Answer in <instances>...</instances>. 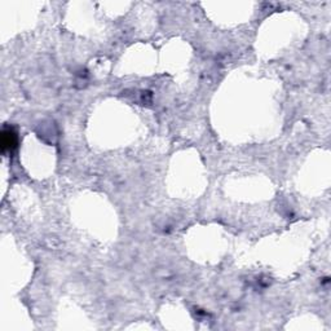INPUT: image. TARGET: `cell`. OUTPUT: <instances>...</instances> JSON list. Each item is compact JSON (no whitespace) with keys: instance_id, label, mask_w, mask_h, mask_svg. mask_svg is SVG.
<instances>
[{"instance_id":"6da1fadb","label":"cell","mask_w":331,"mask_h":331,"mask_svg":"<svg viewBox=\"0 0 331 331\" xmlns=\"http://www.w3.org/2000/svg\"><path fill=\"white\" fill-rule=\"evenodd\" d=\"M17 147V135L12 128L6 127L2 132V150L3 153L13 152Z\"/></svg>"}]
</instances>
